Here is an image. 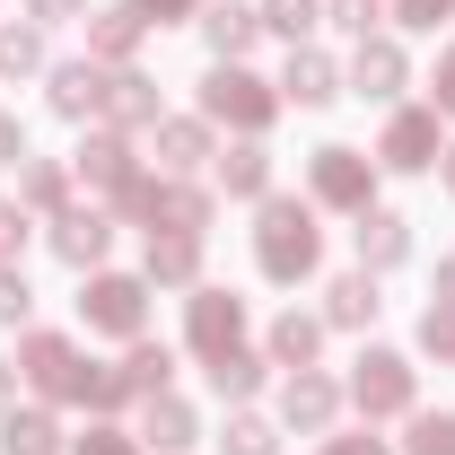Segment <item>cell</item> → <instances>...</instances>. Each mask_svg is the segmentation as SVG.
<instances>
[{"mask_svg":"<svg viewBox=\"0 0 455 455\" xmlns=\"http://www.w3.org/2000/svg\"><path fill=\"white\" fill-rule=\"evenodd\" d=\"M254 272L272 289H298L324 272V228H315L307 193H263L254 202Z\"/></svg>","mask_w":455,"mask_h":455,"instance_id":"cell-1","label":"cell"},{"mask_svg":"<svg viewBox=\"0 0 455 455\" xmlns=\"http://www.w3.org/2000/svg\"><path fill=\"white\" fill-rule=\"evenodd\" d=\"M123 228H175V236H211V211H220V193L202 184V175H158V167H140L123 193L106 202Z\"/></svg>","mask_w":455,"mask_h":455,"instance_id":"cell-2","label":"cell"},{"mask_svg":"<svg viewBox=\"0 0 455 455\" xmlns=\"http://www.w3.org/2000/svg\"><path fill=\"white\" fill-rule=\"evenodd\" d=\"M202 123H211V132H228V140H263V132H272V123H281V79H263V70H254V61H211V70H202Z\"/></svg>","mask_w":455,"mask_h":455,"instance_id":"cell-3","label":"cell"},{"mask_svg":"<svg viewBox=\"0 0 455 455\" xmlns=\"http://www.w3.org/2000/svg\"><path fill=\"white\" fill-rule=\"evenodd\" d=\"M341 403L377 429V420H411L420 411V368L403 359V350H386V341H368L359 359H350V377H341Z\"/></svg>","mask_w":455,"mask_h":455,"instance_id":"cell-4","label":"cell"},{"mask_svg":"<svg viewBox=\"0 0 455 455\" xmlns=\"http://www.w3.org/2000/svg\"><path fill=\"white\" fill-rule=\"evenodd\" d=\"M79 324L97 341H140L149 333V281L140 272H114V263L79 272Z\"/></svg>","mask_w":455,"mask_h":455,"instance_id":"cell-5","label":"cell"},{"mask_svg":"<svg viewBox=\"0 0 455 455\" xmlns=\"http://www.w3.org/2000/svg\"><path fill=\"white\" fill-rule=\"evenodd\" d=\"M377 158L368 149H350V140H324V149H307V202L315 211H341V220H359V211H377Z\"/></svg>","mask_w":455,"mask_h":455,"instance_id":"cell-6","label":"cell"},{"mask_svg":"<svg viewBox=\"0 0 455 455\" xmlns=\"http://www.w3.org/2000/svg\"><path fill=\"white\" fill-rule=\"evenodd\" d=\"M386 175H429L447 158V114L438 106H386V132H377V149H368Z\"/></svg>","mask_w":455,"mask_h":455,"instance_id":"cell-7","label":"cell"},{"mask_svg":"<svg viewBox=\"0 0 455 455\" xmlns=\"http://www.w3.org/2000/svg\"><path fill=\"white\" fill-rule=\"evenodd\" d=\"M79 359H88V350H79L70 333H44V324H27V333H18V359H9V368H18V386H27L36 403L70 411V386H79Z\"/></svg>","mask_w":455,"mask_h":455,"instance_id":"cell-8","label":"cell"},{"mask_svg":"<svg viewBox=\"0 0 455 455\" xmlns=\"http://www.w3.org/2000/svg\"><path fill=\"white\" fill-rule=\"evenodd\" d=\"M254 333V315H245V298L236 289H220V281H202V289H184V350L211 368L220 350H236V341Z\"/></svg>","mask_w":455,"mask_h":455,"instance_id":"cell-9","label":"cell"},{"mask_svg":"<svg viewBox=\"0 0 455 455\" xmlns=\"http://www.w3.org/2000/svg\"><path fill=\"white\" fill-rule=\"evenodd\" d=\"M403 88H411V53H403V36H359L350 61H341V97H368V106H403Z\"/></svg>","mask_w":455,"mask_h":455,"instance_id":"cell-10","label":"cell"},{"mask_svg":"<svg viewBox=\"0 0 455 455\" xmlns=\"http://www.w3.org/2000/svg\"><path fill=\"white\" fill-rule=\"evenodd\" d=\"M341 411H350V403H341V377H324V368H289L281 395H272V420L298 429V438H333Z\"/></svg>","mask_w":455,"mask_h":455,"instance_id":"cell-11","label":"cell"},{"mask_svg":"<svg viewBox=\"0 0 455 455\" xmlns=\"http://www.w3.org/2000/svg\"><path fill=\"white\" fill-rule=\"evenodd\" d=\"M114 228L123 220H114L106 202H70L61 220H44V245H53V263H70V272H97L114 254Z\"/></svg>","mask_w":455,"mask_h":455,"instance_id":"cell-12","label":"cell"},{"mask_svg":"<svg viewBox=\"0 0 455 455\" xmlns=\"http://www.w3.org/2000/svg\"><path fill=\"white\" fill-rule=\"evenodd\" d=\"M149 158H158V175H211V158H220V132H211L202 114H158V132H149Z\"/></svg>","mask_w":455,"mask_h":455,"instance_id":"cell-13","label":"cell"},{"mask_svg":"<svg viewBox=\"0 0 455 455\" xmlns=\"http://www.w3.org/2000/svg\"><path fill=\"white\" fill-rule=\"evenodd\" d=\"M158 79H149V70H140V61H123V70H106V106H97V123H106V132H123V140H132V132H158Z\"/></svg>","mask_w":455,"mask_h":455,"instance_id":"cell-14","label":"cell"},{"mask_svg":"<svg viewBox=\"0 0 455 455\" xmlns=\"http://www.w3.org/2000/svg\"><path fill=\"white\" fill-rule=\"evenodd\" d=\"M70 175L97 193V202H114L132 175H140V149L123 140V132H106V123H88V140H79V158H70Z\"/></svg>","mask_w":455,"mask_h":455,"instance_id":"cell-15","label":"cell"},{"mask_svg":"<svg viewBox=\"0 0 455 455\" xmlns=\"http://www.w3.org/2000/svg\"><path fill=\"white\" fill-rule=\"evenodd\" d=\"M132 438H140L149 455H193L202 447V411H193L184 395H149L140 420H132Z\"/></svg>","mask_w":455,"mask_h":455,"instance_id":"cell-16","label":"cell"},{"mask_svg":"<svg viewBox=\"0 0 455 455\" xmlns=\"http://www.w3.org/2000/svg\"><path fill=\"white\" fill-rule=\"evenodd\" d=\"M341 97V61L324 53V44H298V53L281 61V106H298V114H324Z\"/></svg>","mask_w":455,"mask_h":455,"instance_id":"cell-17","label":"cell"},{"mask_svg":"<svg viewBox=\"0 0 455 455\" xmlns=\"http://www.w3.org/2000/svg\"><path fill=\"white\" fill-rule=\"evenodd\" d=\"M44 106L61 114V123H97V106H106V61H53L44 70Z\"/></svg>","mask_w":455,"mask_h":455,"instance_id":"cell-18","label":"cell"},{"mask_svg":"<svg viewBox=\"0 0 455 455\" xmlns=\"http://www.w3.org/2000/svg\"><path fill=\"white\" fill-rule=\"evenodd\" d=\"M140 281L149 289H202V236L149 228V236H140Z\"/></svg>","mask_w":455,"mask_h":455,"instance_id":"cell-19","label":"cell"},{"mask_svg":"<svg viewBox=\"0 0 455 455\" xmlns=\"http://www.w3.org/2000/svg\"><path fill=\"white\" fill-rule=\"evenodd\" d=\"M202 44H211V61H245L254 44H263V9H245V0H202Z\"/></svg>","mask_w":455,"mask_h":455,"instance_id":"cell-20","label":"cell"},{"mask_svg":"<svg viewBox=\"0 0 455 455\" xmlns=\"http://www.w3.org/2000/svg\"><path fill=\"white\" fill-rule=\"evenodd\" d=\"M79 27H88V61H106V70L140 61V44H149V18H140V9H123V0H114V9H88Z\"/></svg>","mask_w":455,"mask_h":455,"instance_id":"cell-21","label":"cell"},{"mask_svg":"<svg viewBox=\"0 0 455 455\" xmlns=\"http://www.w3.org/2000/svg\"><path fill=\"white\" fill-rule=\"evenodd\" d=\"M211 193H228V202H263V193H272V149H263V140H228L220 158H211Z\"/></svg>","mask_w":455,"mask_h":455,"instance_id":"cell-22","label":"cell"},{"mask_svg":"<svg viewBox=\"0 0 455 455\" xmlns=\"http://www.w3.org/2000/svg\"><path fill=\"white\" fill-rule=\"evenodd\" d=\"M350 245H359V272H395V263H411V220L377 202V211H359Z\"/></svg>","mask_w":455,"mask_h":455,"instance_id":"cell-23","label":"cell"},{"mask_svg":"<svg viewBox=\"0 0 455 455\" xmlns=\"http://www.w3.org/2000/svg\"><path fill=\"white\" fill-rule=\"evenodd\" d=\"M18 202L36 211V220H61L70 202H79V175H70V158H18Z\"/></svg>","mask_w":455,"mask_h":455,"instance_id":"cell-24","label":"cell"},{"mask_svg":"<svg viewBox=\"0 0 455 455\" xmlns=\"http://www.w3.org/2000/svg\"><path fill=\"white\" fill-rule=\"evenodd\" d=\"M324 333H333V324H324V315H298V307H289V315H272V324H263V359H272V368H315V359H324Z\"/></svg>","mask_w":455,"mask_h":455,"instance_id":"cell-25","label":"cell"},{"mask_svg":"<svg viewBox=\"0 0 455 455\" xmlns=\"http://www.w3.org/2000/svg\"><path fill=\"white\" fill-rule=\"evenodd\" d=\"M0 455H70L61 447V411L53 403H9V411H0Z\"/></svg>","mask_w":455,"mask_h":455,"instance_id":"cell-26","label":"cell"},{"mask_svg":"<svg viewBox=\"0 0 455 455\" xmlns=\"http://www.w3.org/2000/svg\"><path fill=\"white\" fill-rule=\"evenodd\" d=\"M132 377H123V359H79V386H70V411H88V420H123L132 411Z\"/></svg>","mask_w":455,"mask_h":455,"instance_id":"cell-27","label":"cell"},{"mask_svg":"<svg viewBox=\"0 0 455 455\" xmlns=\"http://www.w3.org/2000/svg\"><path fill=\"white\" fill-rule=\"evenodd\" d=\"M202 377H211V395H220L228 411H236V403H254L263 386H272V359H263L254 341H236V350H220V359H211Z\"/></svg>","mask_w":455,"mask_h":455,"instance_id":"cell-28","label":"cell"},{"mask_svg":"<svg viewBox=\"0 0 455 455\" xmlns=\"http://www.w3.org/2000/svg\"><path fill=\"white\" fill-rule=\"evenodd\" d=\"M377 307H386V298H377V272H341V281H324V324H333V333H368Z\"/></svg>","mask_w":455,"mask_h":455,"instance_id":"cell-29","label":"cell"},{"mask_svg":"<svg viewBox=\"0 0 455 455\" xmlns=\"http://www.w3.org/2000/svg\"><path fill=\"white\" fill-rule=\"evenodd\" d=\"M53 53H44V27L36 18H9L0 27V88H18V79H44Z\"/></svg>","mask_w":455,"mask_h":455,"instance_id":"cell-30","label":"cell"},{"mask_svg":"<svg viewBox=\"0 0 455 455\" xmlns=\"http://www.w3.org/2000/svg\"><path fill=\"white\" fill-rule=\"evenodd\" d=\"M123 377H132V395L149 403V395H175V350L167 341H123ZM140 403H132V411H140Z\"/></svg>","mask_w":455,"mask_h":455,"instance_id":"cell-31","label":"cell"},{"mask_svg":"<svg viewBox=\"0 0 455 455\" xmlns=\"http://www.w3.org/2000/svg\"><path fill=\"white\" fill-rule=\"evenodd\" d=\"M315 27H324V0H263V36H281L289 53L315 44Z\"/></svg>","mask_w":455,"mask_h":455,"instance_id":"cell-32","label":"cell"},{"mask_svg":"<svg viewBox=\"0 0 455 455\" xmlns=\"http://www.w3.org/2000/svg\"><path fill=\"white\" fill-rule=\"evenodd\" d=\"M220 455H281V420H263V411H228V429H220Z\"/></svg>","mask_w":455,"mask_h":455,"instance_id":"cell-33","label":"cell"},{"mask_svg":"<svg viewBox=\"0 0 455 455\" xmlns=\"http://www.w3.org/2000/svg\"><path fill=\"white\" fill-rule=\"evenodd\" d=\"M395 455H455V411H411Z\"/></svg>","mask_w":455,"mask_h":455,"instance_id":"cell-34","label":"cell"},{"mask_svg":"<svg viewBox=\"0 0 455 455\" xmlns=\"http://www.w3.org/2000/svg\"><path fill=\"white\" fill-rule=\"evenodd\" d=\"M386 18H395V0H324V27H341L350 44L359 36H386Z\"/></svg>","mask_w":455,"mask_h":455,"instance_id":"cell-35","label":"cell"},{"mask_svg":"<svg viewBox=\"0 0 455 455\" xmlns=\"http://www.w3.org/2000/svg\"><path fill=\"white\" fill-rule=\"evenodd\" d=\"M420 350H429L438 368H455V298H429V307H420Z\"/></svg>","mask_w":455,"mask_h":455,"instance_id":"cell-36","label":"cell"},{"mask_svg":"<svg viewBox=\"0 0 455 455\" xmlns=\"http://www.w3.org/2000/svg\"><path fill=\"white\" fill-rule=\"evenodd\" d=\"M70 455H149V447L132 438V420H88V429L70 438Z\"/></svg>","mask_w":455,"mask_h":455,"instance_id":"cell-37","label":"cell"},{"mask_svg":"<svg viewBox=\"0 0 455 455\" xmlns=\"http://www.w3.org/2000/svg\"><path fill=\"white\" fill-rule=\"evenodd\" d=\"M36 315V289H27V263H0V333H27Z\"/></svg>","mask_w":455,"mask_h":455,"instance_id":"cell-38","label":"cell"},{"mask_svg":"<svg viewBox=\"0 0 455 455\" xmlns=\"http://www.w3.org/2000/svg\"><path fill=\"white\" fill-rule=\"evenodd\" d=\"M36 211H27V202H0V263H18V254H27V236H36Z\"/></svg>","mask_w":455,"mask_h":455,"instance_id":"cell-39","label":"cell"},{"mask_svg":"<svg viewBox=\"0 0 455 455\" xmlns=\"http://www.w3.org/2000/svg\"><path fill=\"white\" fill-rule=\"evenodd\" d=\"M420 88H429L420 106H438V114L455 123V44H438V61H429V79H420Z\"/></svg>","mask_w":455,"mask_h":455,"instance_id":"cell-40","label":"cell"},{"mask_svg":"<svg viewBox=\"0 0 455 455\" xmlns=\"http://www.w3.org/2000/svg\"><path fill=\"white\" fill-rule=\"evenodd\" d=\"M455 18V0H395V27H411V36H438Z\"/></svg>","mask_w":455,"mask_h":455,"instance_id":"cell-41","label":"cell"},{"mask_svg":"<svg viewBox=\"0 0 455 455\" xmlns=\"http://www.w3.org/2000/svg\"><path fill=\"white\" fill-rule=\"evenodd\" d=\"M123 9H140L149 27H193L202 18V0H123Z\"/></svg>","mask_w":455,"mask_h":455,"instance_id":"cell-42","label":"cell"},{"mask_svg":"<svg viewBox=\"0 0 455 455\" xmlns=\"http://www.w3.org/2000/svg\"><path fill=\"white\" fill-rule=\"evenodd\" d=\"M18 9H27L44 36H53V27H70V18H88V0H18Z\"/></svg>","mask_w":455,"mask_h":455,"instance_id":"cell-43","label":"cell"},{"mask_svg":"<svg viewBox=\"0 0 455 455\" xmlns=\"http://www.w3.org/2000/svg\"><path fill=\"white\" fill-rule=\"evenodd\" d=\"M315 455H395L377 429H359V438H315Z\"/></svg>","mask_w":455,"mask_h":455,"instance_id":"cell-44","label":"cell"},{"mask_svg":"<svg viewBox=\"0 0 455 455\" xmlns=\"http://www.w3.org/2000/svg\"><path fill=\"white\" fill-rule=\"evenodd\" d=\"M18 158H27V123H18V114H0V167H18Z\"/></svg>","mask_w":455,"mask_h":455,"instance_id":"cell-45","label":"cell"},{"mask_svg":"<svg viewBox=\"0 0 455 455\" xmlns=\"http://www.w3.org/2000/svg\"><path fill=\"white\" fill-rule=\"evenodd\" d=\"M9 403H18V368L0 359V411H9Z\"/></svg>","mask_w":455,"mask_h":455,"instance_id":"cell-46","label":"cell"},{"mask_svg":"<svg viewBox=\"0 0 455 455\" xmlns=\"http://www.w3.org/2000/svg\"><path fill=\"white\" fill-rule=\"evenodd\" d=\"M438 298H455V254H438Z\"/></svg>","mask_w":455,"mask_h":455,"instance_id":"cell-47","label":"cell"},{"mask_svg":"<svg viewBox=\"0 0 455 455\" xmlns=\"http://www.w3.org/2000/svg\"><path fill=\"white\" fill-rule=\"evenodd\" d=\"M438 175H447V193H455V140H447V158H438Z\"/></svg>","mask_w":455,"mask_h":455,"instance_id":"cell-48","label":"cell"}]
</instances>
